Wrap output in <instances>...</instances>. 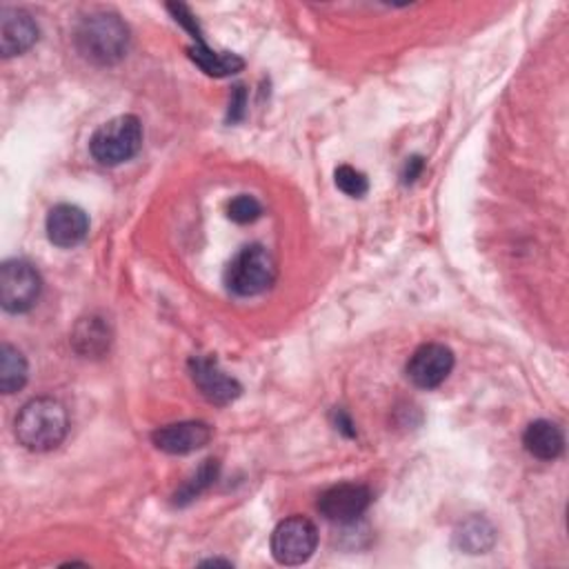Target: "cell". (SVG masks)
I'll return each mask as SVG.
<instances>
[{
  "label": "cell",
  "mask_w": 569,
  "mask_h": 569,
  "mask_svg": "<svg viewBox=\"0 0 569 569\" xmlns=\"http://www.w3.org/2000/svg\"><path fill=\"white\" fill-rule=\"evenodd\" d=\"M13 431L18 442L29 451L56 449L69 431V416L60 400L51 396L31 398L16 416Z\"/></svg>",
  "instance_id": "cell-1"
},
{
  "label": "cell",
  "mask_w": 569,
  "mask_h": 569,
  "mask_svg": "<svg viewBox=\"0 0 569 569\" xmlns=\"http://www.w3.org/2000/svg\"><path fill=\"white\" fill-rule=\"evenodd\" d=\"M76 47L87 60L96 64H113L127 53L129 29L120 16L96 11L78 22Z\"/></svg>",
  "instance_id": "cell-2"
},
{
  "label": "cell",
  "mask_w": 569,
  "mask_h": 569,
  "mask_svg": "<svg viewBox=\"0 0 569 569\" xmlns=\"http://www.w3.org/2000/svg\"><path fill=\"white\" fill-rule=\"evenodd\" d=\"M276 276L278 267L271 251L262 244H247L227 264L224 282L231 293L249 298L267 291Z\"/></svg>",
  "instance_id": "cell-3"
},
{
  "label": "cell",
  "mask_w": 569,
  "mask_h": 569,
  "mask_svg": "<svg viewBox=\"0 0 569 569\" xmlns=\"http://www.w3.org/2000/svg\"><path fill=\"white\" fill-rule=\"evenodd\" d=\"M140 147H142V122L131 113H122L107 120L93 131L89 140L91 156L107 167H116L131 160L140 151Z\"/></svg>",
  "instance_id": "cell-4"
},
{
  "label": "cell",
  "mask_w": 569,
  "mask_h": 569,
  "mask_svg": "<svg viewBox=\"0 0 569 569\" xmlns=\"http://www.w3.org/2000/svg\"><path fill=\"white\" fill-rule=\"evenodd\" d=\"M42 293L38 269L22 258L4 260L0 267V305L9 313H24L36 307Z\"/></svg>",
  "instance_id": "cell-5"
},
{
  "label": "cell",
  "mask_w": 569,
  "mask_h": 569,
  "mask_svg": "<svg viewBox=\"0 0 569 569\" xmlns=\"http://www.w3.org/2000/svg\"><path fill=\"white\" fill-rule=\"evenodd\" d=\"M269 545L278 565H302L318 547V527L305 516H289L276 525Z\"/></svg>",
  "instance_id": "cell-6"
},
{
  "label": "cell",
  "mask_w": 569,
  "mask_h": 569,
  "mask_svg": "<svg viewBox=\"0 0 569 569\" xmlns=\"http://www.w3.org/2000/svg\"><path fill=\"white\" fill-rule=\"evenodd\" d=\"M371 505V491L358 482H340L325 489L318 498V511L338 525L356 522Z\"/></svg>",
  "instance_id": "cell-7"
},
{
  "label": "cell",
  "mask_w": 569,
  "mask_h": 569,
  "mask_svg": "<svg viewBox=\"0 0 569 569\" xmlns=\"http://www.w3.org/2000/svg\"><path fill=\"white\" fill-rule=\"evenodd\" d=\"M453 362L456 358L449 347L440 342H427L411 353L407 362V376L420 389H436L449 378Z\"/></svg>",
  "instance_id": "cell-8"
},
{
  "label": "cell",
  "mask_w": 569,
  "mask_h": 569,
  "mask_svg": "<svg viewBox=\"0 0 569 569\" xmlns=\"http://www.w3.org/2000/svg\"><path fill=\"white\" fill-rule=\"evenodd\" d=\"M189 371L193 385L200 389V393L211 402V405H229L233 402L242 387L240 382L229 376L227 371L220 369L218 360L211 356H196L189 360Z\"/></svg>",
  "instance_id": "cell-9"
},
{
  "label": "cell",
  "mask_w": 569,
  "mask_h": 569,
  "mask_svg": "<svg viewBox=\"0 0 569 569\" xmlns=\"http://www.w3.org/2000/svg\"><path fill=\"white\" fill-rule=\"evenodd\" d=\"M213 436V429L202 420H182L173 425H164L151 433V440L156 449L171 453V456H184L191 451H198L209 445Z\"/></svg>",
  "instance_id": "cell-10"
},
{
  "label": "cell",
  "mask_w": 569,
  "mask_h": 569,
  "mask_svg": "<svg viewBox=\"0 0 569 569\" xmlns=\"http://www.w3.org/2000/svg\"><path fill=\"white\" fill-rule=\"evenodd\" d=\"M38 40V24L24 9L2 7L0 11V53L13 58L29 51Z\"/></svg>",
  "instance_id": "cell-11"
},
{
  "label": "cell",
  "mask_w": 569,
  "mask_h": 569,
  "mask_svg": "<svg viewBox=\"0 0 569 569\" xmlns=\"http://www.w3.org/2000/svg\"><path fill=\"white\" fill-rule=\"evenodd\" d=\"M44 227H47V238L51 244H56L60 249H71L87 238L89 216L80 207L62 202V204H56L47 213Z\"/></svg>",
  "instance_id": "cell-12"
},
{
  "label": "cell",
  "mask_w": 569,
  "mask_h": 569,
  "mask_svg": "<svg viewBox=\"0 0 569 569\" xmlns=\"http://www.w3.org/2000/svg\"><path fill=\"white\" fill-rule=\"evenodd\" d=\"M73 349L84 358H100L111 345V329L102 316H84L71 331Z\"/></svg>",
  "instance_id": "cell-13"
},
{
  "label": "cell",
  "mask_w": 569,
  "mask_h": 569,
  "mask_svg": "<svg viewBox=\"0 0 569 569\" xmlns=\"http://www.w3.org/2000/svg\"><path fill=\"white\" fill-rule=\"evenodd\" d=\"M522 445L538 460H556L565 449V433L551 420H533L522 433Z\"/></svg>",
  "instance_id": "cell-14"
},
{
  "label": "cell",
  "mask_w": 569,
  "mask_h": 569,
  "mask_svg": "<svg viewBox=\"0 0 569 569\" xmlns=\"http://www.w3.org/2000/svg\"><path fill=\"white\" fill-rule=\"evenodd\" d=\"M496 531L491 522L482 516H471L462 520L453 531V545L465 553H487L493 547Z\"/></svg>",
  "instance_id": "cell-15"
},
{
  "label": "cell",
  "mask_w": 569,
  "mask_h": 569,
  "mask_svg": "<svg viewBox=\"0 0 569 569\" xmlns=\"http://www.w3.org/2000/svg\"><path fill=\"white\" fill-rule=\"evenodd\" d=\"M191 60L207 73V76H216V78H224L231 76L236 71H240L244 67V60L236 53L229 51H213L207 47V42L193 40V44L187 49Z\"/></svg>",
  "instance_id": "cell-16"
},
{
  "label": "cell",
  "mask_w": 569,
  "mask_h": 569,
  "mask_svg": "<svg viewBox=\"0 0 569 569\" xmlns=\"http://www.w3.org/2000/svg\"><path fill=\"white\" fill-rule=\"evenodd\" d=\"M29 378V365L20 349L13 345L0 347V389L2 393H16L27 385Z\"/></svg>",
  "instance_id": "cell-17"
},
{
  "label": "cell",
  "mask_w": 569,
  "mask_h": 569,
  "mask_svg": "<svg viewBox=\"0 0 569 569\" xmlns=\"http://www.w3.org/2000/svg\"><path fill=\"white\" fill-rule=\"evenodd\" d=\"M218 469H220V462H218V460H213V458L204 460V462L198 467V471L193 473V478H189V480L180 487V491H176L173 502H176V505H187V502H191L200 491H204V489L218 478Z\"/></svg>",
  "instance_id": "cell-18"
},
{
  "label": "cell",
  "mask_w": 569,
  "mask_h": 569,
  "mask_svg": "<svg viewBox=\"0 0 569 569\" xmlns=\"http://www.w3.org/2000/svg\"><path fill=\"white\" fill-rule=\"evenodd\" d=\"M333 180H336V187L347 193L349 198H362L367 191H369V180L362 171L353 169L351 164H340L336 167L333 171Z\"/></svg>",
  "instance_id": "cell-19"
},
{
  "label": "cell",
  "mask_w": 569,
  "mask_h": 569,
  "mask_svg": "<svg viewBox=\"0 0 569 569\" xmlns=\"http://www.w3.org/2000/svg\"><path fill=\"white\" fill-rule=\"evenodd\" d=\"M227 216H229V220H233L238 224H249L262 216V204L253 196L240 193L233 200H229Z\"/></svg>",
  "instance_id": "cell-20"
},
{
  "label": "cell",
  "mask_w": 569,
  "mask_h": 569,
  "mask_svg": "<svg viewBox=\"0 0 569 569\" xmlns=\"http://www.w3.org/2000/svg\"><path fill=\"white\" fill-rule=\"evenodd\" d=\"M422 167H425V162H422V158H420V156H413V158H409V162H407V167H405V173H402L405 182H411V180H416V178H418V173L422 171Z\"/></svg>",
  "instance_id": "cell-21"
},
{
  "label": "cell",
  "mask_w": 569,
  "mask_h": 569,
  "mask_svg": "<svg viewBox=\"0 0 569 569\" xmlns=\"http://www.w3.org/2000/svg\"><path fill=\"white\" fill-rule=\"evenodd\" d=\"M336 418H338V420H336V425H338V429H340V431H345L347 436H356V431L351 429V427H353V425H351V420H349L340 409L336 411Z\"/></svg>",
  "instance_id": "cell-22"
},
{
  "label": "cell",
  "mask_w": 569,
  "mask_h": 569,
  "mask_svg": "<svg viewBox=\"0 0 569 569\" xmlns=\"http://www.w3.org/2000/svg\"><path fill=\"white\" fill-rule=\"evenodd\" d=\"M202 565H227V567H229L231 562H229V560H220V558H211V560H204Z\"/></svg>",
  "instance_id": "cell-23"
}]
</instances>
